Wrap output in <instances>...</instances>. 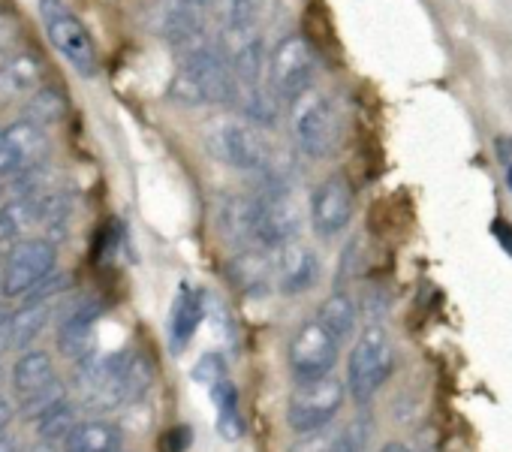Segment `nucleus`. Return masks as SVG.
<instances>
[{
    "label": "nucleus",
    "mask_w": 512,
    "mask_h": 452,
    "mask_svg": "<svg viewBox=\"0 0 512 452\" xmlns=\"http://www.w3.org/2000/svg\"><path fill=\"white\" fill-rule=\"evenodd\" d=\"M79 407L109 413L142 398L151 386V368L139 353H94L76 362Z\"/></svg>",
    "instance_id": "nucleus-1"
},
{
    "label": "nucleus",
    "mask_w": 512,
    "mask_h": 452,
    "mask_svg": "<svg viewBox=\"0 0 512 452\" xmlns=\"http://www.w3.org/2000/svg\"><path fill=\"white\" fill-rule=\"evenodd\" d=\"M169 97L181 106H232L238 100L232 55L214 40L178 52Z\"/></svg>",
    "instance_id": "nucleus-2"
},
{
    "label": "nucleus",
    "mask_w": 512,
    "mask_h": 452,
    "mask_svg": "<svg viewBox=\"0 0 512 452\" xmlns=\"http://www.w3.org/2000/svg\"><path fill=\"white\" fill-rule=\"evenodd\" d=\"M208 151L247 175L256 178H281L278 166H275V151L269 145V139L263 136L260 127H253L250 121H220L211 133H208Z\"/></svg>",
    "instance_id": "nucleus-3"
},
{
    "label": "nucleus",
    "mask_w": 512,
    "mask_h": 452,
    "mask_svg": "<svg viewBox=\"0 0 512 452\" xmlns=\"http://www.w3.org/2000/svg\"><path fill=\"white\" fill-rule=\"evenodd\" d=\"M302 230V211L284 184V178H266L260 193H253V245L278 251L293 245Z\"/></svg>",
    "instance_id": "nucleus-4"
},
{
    "label": "nucleus",
    "mask_w": 512,
    "mask_h": 452,
    "mask_svg": "<svg viewBox=\"0 0 512 452\" xmlns=\"http://www.w3.org/2000/svg\"><path fill=\"white\" fill-rule=\"evenodd\" d=\"M392 365H395V356H392L389 332L377 323L365 326V332L356 338L350 359H347V392L353 395V401L356 404L371 401L389 380Z\"/></svg>",
    "instance_id": "nucleus-5"
},
{
    "label": "nucleus",
    "mask_w": 512,
    "mask_h": 452,
    "mask_svg": "<svg viewBox=\"0 0 512 452\" xmlns=\"http://www.w3.org/2000/svg\"><path fill=\"white\" fill-rule=\"evenodd\" d=\"M293 139L302 154L323 160L341 145V112L332 97L311 91L293 106Z\"/></svg>",
    "instance_id": "nucleus-6"
},
{
    "label": "nucleus",
    "mask_w": 512,
    "mask_h": 452,
    "mask_svg": "<svg viewBox=\"0 0 512 452\" xmlns=\"http://www.w3.org/2000/svg\"><path fill=\"white\" fill-rule=\"evenodd\" d=\"M40 19L46 28L49 43L55 52L82 76H94L100 67L97 46L88 34V28L76 19V13L64 4V0H40Z\"/></svg>",
    "instance_id": "nucleus-7"
},
{
    "label": "nucleus",
    "mask_w": 512,
    "mask_h": 452,
    "mask_svg": "<svg viewBox=\"0 0 512 452\" xmlns=\"http://www.w3.org/2000/svg\"><path fill=\"white\" fill-rule=\"evenodd\" d=\"M347 395V380L338 377H320V380H308V383H296L290 404H287V425L290 431L308 437L323 431L341 410Z\"/></svg>",
    "instance_id": "nucleus-8"
},
{
    "label": "nucleus",
    "mask_w": 512,
    "mask_h": 452,
    "mask_svg": "<svg viewBox=\"0 0 512 452\" xmlns=\"http://www.w3.org/2000/svg\"><path fill=\"white\" fill-rule=\"evenodd\" d=\"M58 245L46 236L22 239L10 248L4 263V296L25 299L31 296L46 278L55 275Z\"/></svg>",
    "instance_id": "nucleus-9"
},
{
    "label": "nucleus",
    "mask_w": 512,
    "mask_h": 452,
    "mask_svg": "<svg viewBox=\"0 0 512 452\" xmlns=\"http://www.w3.org/2000/svg\"><path fill=\"white\" fill-rule=\"evenodd\" d=\"M314 76H317V58L308 46L305 37H284L269 61V79L275 94L284 103H299L305 94L314 91Z\"/></svg>",
    "instance_id": "nucleus-10"
},
{
    "label": "nucleus",
    "mask_w": 512,
    "mask_h": 452,
    "mask_svg": "<svg viewBox=\"0 0 512 452\" xmlns=\"http://www.w3.org/2000/svg\"><path fill=\"white\" fill-rule=\"evenodd\" d=\"M338 353H341V341L314 317L293 332L287 347V362L296 383H308V380L329 377L338 362Z\"/></svg>",
    "instance_id": "nucleus-11"
},
{
    "label": "nucleus",
    "mask_w": 512,
    "mask_h": 452,
    "mask_svg": "<svg viewBox=\"0 0 512 452\" xmlns=\"http://www.w3.org/2000/svg\"><path fill=\"white\" fill-rule=\"evenodd\" d=\"M49 136L31 121H16L0 130V178H19L49 163Z\"/></svg>",
    "instance_id": "nucleus-12"
},
{
    "label": "nucleus",
    "mask_w": 512,
    "mask_h": 452,
    "mask_svg": "<svg viewBox=\"0 0 512 452\" xmlns=\"http://www.w3.org/2000/svg\"><path fill=\"white\" fill-rule=\"evenodd\" d=\"M103 317V302L97 299H76V302H67V308L61 311V320H58V350L73 359V362H82L88 356L97 353V320Z\"/></svg>",
    "instance_id": "nucleus-13"
},
{
    "label": "nucleus",
    "mask_w": 512,
    "mask_h": 452,
    "mask_svg": "<svg viewBox=\"0 0 512 452\" xmlns=\"http://www.w3.org/2000/svg\"><path fill=\"white\" fill-rule=\"evenodd\" d=\"M353 208H356V199H353V187L344 175H332L326 178L314 199H311V226L320 239H335L341 236L350 220H353Z\"/></svg>",
    "instance_id": "nucleus-14"
},
{
    "label": "nucleus",
    "mask_w": 512,
    "mask_h": 452,
    "mask_svg": "<svg viewBox=\"0 0 512 452\" xmlns=\"http://www.w3.org/2000/svg\"><path fill=\"white\" fill-rule=\"evenodd\" d=\"M275 275H278V290L284 296H302L320 278V257L305 245H296V242L284 245L278 248V257H275Z\"/></svg>",
    "instance_id": "nucleus-15"
},
{
    "label": "nucleus",
    "mask_w": 512,
    "mask_h": 452,
    "mask_svg": "<svg viewBox=\"0 0 512 452\" xmlns=\"http://www.w3.org/2000/svg\"><path fill=\"white\" fill-rule=\"evenodd\" d=\"M205 314H208V296L202 290H193L190 284H181L169 311V350L172 353H184L190 347Z\"/></svg>",
    "instance_id": "nucleus-16"
},
{
    "label": "nucleus",
    "mask_w": 512,
    "mask_h": 452,
    "mask_svg": "<svg viewBox=\"0 0 512 452\" xmlns=\"http://www.w3.org/2000/svg\"><path fill=\"white\" fill-rule=\"evenodd\" d=\"M154 31L160 40H166L172 49L184 52L202 40H208V28H205V19L196 7H187V4H178L172 0L169 7H163L154 19Z\"/></svg>",
    "instance_id": "nucleus-17"
},
{
    "label": "nucleus",
    "mask_w": 512,
    "mask_h": 452,
    "mask_svg": "<svg viewBox=\"0 0 512 452\" xmlns=\"http://www.w3.org/2000/svg\"><path fill=\"white\" fill-rule=\"evenodd\" d=\"M226 275L247 296H263V293L272 290V281H278L275 257L266 254V248H244L238 257L229 260Z\"/></svg>",
    "instance_id": "nucleus-18"
},
{
    "label": "nucleus",
    "mask_w": 512,
    "mask_h": 452,
    "mask_svg": "<svg viewBox=\"0 0 512 452\" xmlns=\"http://www.w3.org/2000/svg\"><path fill=\"white\" fill-rule=\"evenodd\" d=\"M43 61L31 52H19L0 64V100H22L40 91Z\"/></svg>",
    "instance_id": "nucleus-19"
},
{
    "label": "nucleus",
    "mask_w": 512,
    "mask_h": 452,
    "mask_svg": "<svg viewBox=\"0 0 512 452\" xmlns=\"http://www.w3.org/2000/svg\"><path fill=\"white\" fill-rule=\"evenodd\" d=\"M124 434L112 419H79L64 440V452H121Z\"/></svg>",
    "instance_id": "nucleus-20"
},
{
    "label": "nucleus",
    "mask_w": 512,
    "mask_h": 452,
    "mask_svg": "<svg viewBox=\"0 0 512 452\" xmlns=\"http://www.w3.org/2000/svg\"><path fill=\"white\" fill-rule=\"evenodd\" d=\"M52 383H58L55 377V362L46 350H25L16 365H13V389L22 398H31L43 389H49Z\"/></svg>",
    "instance_id": "nucleus-21"
},
{
    "label": "nucleus",
    "mask_w": 512,
    "mask_h": 452,
    "mask_svg": "<svg viewBox=\"0 0 512 452\" xmlns=\"http://www.w3.org/2000/svg\"><path fill=\"white\" fill-rule=\"evenodd\" d=\"M55 314V302H37V305H25L16 314H10L7 320V332H10V350H28L40 332L49 326Z\"/></svg>",
    "instance_id": "nucleus-22"
},
{
    "label": "nucleus",
    "mask_w": 512,
    "mask_h": 452,
    "mask_svg": "<svg viewBox=\"0 0 512 452\" xmlns=\"http://www.w3.org/2000/svg\"><path fill=\"white\" fill-rule=\"evenodd\" d=\"M40 223V196H16L0 205V242H22V236Z\"/></svg>",
    "instance_id": "nucleus-23"
},
{
    "label": "nucleus",
    "mask_w": 512,
    "mask_h": 452,
    "mask_svg": "<svg viewBox=\"0 0 512 452\" xmlns=\"http://www.w3.org/2000/svg\"><path fill=\"white\" fill-rule=\"evenodd\" d=\"M208 392H211V401L217 407V434L223 440H229V443L241 440L244 437V416H241V407H238V389H235V383L226 377L217 386H211Z\"/></svg>",
    "instance_id": "nucleus-24"
},
{
    "label": "nucleus",
    "mask_w": 512,
    "mask_h": 452,
    "mask_svg": "<svg viewBox=\"0 0 512 452\" xmlns=\"http://www.w3.org/2000/svg\"><path fill=\"white\" fill-rule=\"evenodd\" d=\"M317 320L338 338V341H344V338H350L353 335V329H356V320H359V308H356V302L347 296V293H332L323 305H320V314H317Z\"/></svg>",
    "instance_id": "nucleus-25"
},
{
    "label": "nucleus",
    "mask_w": 512,
    "mask_h": 452,
    "mask_svg": "<svg viewBox=\"0 0 512 452\" xmlns=\"http://www.w3.org/2000/svg\"><path fill=\"white\" fill-rule=\"evenodd\" d=\"M64 115H67V100L55 88H40L22 106V118L31 121V124H37V127H43V130L52 127V124H58V121H64Z\"/></svg>",
    "instance_id": "nucleus-26"
},
{
    "label": "nucleus",
    "mask_w": 512,
    "mask_h": 452,
    "mask_svg": "<svg viewBox=\"0 0 512 452\" xmlns=\"http://www.w3.org/2000/svg\"><path fill=\"white\" fill-rule=\"evenodd\" d=\"M79 416H76V404L73 401H61L58 407H52L49 413H43L37 422H34V431L40 440L46 443H55V440H67V434L76 428Z\"/></svg>",
    "instance_id": "nucleus-27"
},
{
    "label": "nucleus",
    "mask_w": 512,
    "mask_h": 452,
    "mask_svg": "<svg viewBox=\"0 0 512 452\" xmlns=\"http://www.w3.org/2000/svg\"><path fill=\"white\" fill-rule=\"evenodd\" d=\"M263 13V0H226V25L238 37H250Z\"/></svg>",
    "instance_id": "nucleus-28"
},
{
    "label": "nucleus",
    "mask_w": 512,
    "mask_h": 452,
    "mask_svg": "<svg viewBox=\"0 0 512 452\" xmlns=\"http://www.w3.org/2000/svg\"><path fill=\"white\" fill-rule=\"evenodd\" d=\"M61 401H67V389H64L61 383H52L49 389H43V392H37V395H31V398H22V401H19V416L37 422L43 413H49V410L58 407Z\"/></svg>",
    "instance_id": "nucleus-29"
},
{
    "label": "nucleus",
    "mask_w": 512,
    "mask_h": 452,
    "mask_svg": "<svg viewBox=\"0 0 512 452\" xmlns=\"http://www.w3.org/2000/svg\"><path fill=\"white\" fill-rule=\"evenodd\" d=\"M226 359L220 356V353H205L196 365H193V371H190V377L196 380V383H202V386H217L220 380H226Z\"/></svg>",
    "instance_id": "nucleus-30"
},
{
    "label": "nucleus",
    "mask_w": 512,
    "mask_h": 452,
    "mask_svg": "<svg viewBox=\"0 0 512 452\" xmlns=\"http://www.w3.org/2000/svg\"><path fill=\"white\" fill-rule=\"evenodd\" d=\"M368 422H350L332 443V452H365L368 449Z\"/></svg>",
    "instance_id": "nucleus-31"
},
{
    "label": "nucleus",
    "mask_w": 512,
    "mask_h": 452,
    "mask_svg": "<svg viewBox=\"0 0 512 452\" xmlns=\"http://www.w3.org/2000/svg\"><path fill=\"white\" fill-rule=\"evenodd\" d=\"M118 245H121V226L112 220L106 230L100 233V239H97V263H109L115 257Z\"/></svg>",
    "instance_id": "nucleus-32"
},
{
    "label": "nucleus",
    "mask_w": 512,
    "mask_h": 452,
    "mask_svg": "<svg viewBox=\"0 0 512 452\" xmlns=\"http://www.w3.org/2000/svg\"><path fill=\"white\" fill-rule=\"evenodd\" d=\"M190 440H193L190 428H187V425H175V428H169V431L160 437V452H187Z\"/></svg>",
    "instance_id": "nucleus-33"
},
{
    "label": "nucleus",
    "mask_w": 512,
    "mask_h": 452,
    "mask_svg": "<svg viewBox=\"0 0 512 452\" xmlns=\"http://www.w3.org/2000/svg\"><path fill=\"white\" fill-rule=\"evenodd\" d=\"M19 40V19L10 13H0V55H7Z\"/></svg>",
    "instance_id": "nucleus-34"
},
{
    "label": "nucleus",
    "mask_w": 512,
    "mask_h": 452,
    "mask_svg": "<svg viewBox=\"0 0 512 452\" xmlns=\"http://www.w3.org/2000/svg\"><path fill=\"white\" fill-rule=\"evenodd\" d=\"M491 236L497 239V245L509 254V260H512V223L509 220H494L491 223Z\"/></svg>",
    "instance_id": "nucleus-35"
},
{
    "label": "nucleus",
    "mask_w": 512,
    "mask_h": 452,
    "mask_svg": "<svg viewBox=\"0 0 512 452\" xmlns=\"http://www.w3.org/2000/svg\"><path fill=\"white\" fill-rule=\"evenodd\" d=\"M13 416H16V407L10 404V398L0 395V437L7 434V425L13 422Z\"/></svg>",
    "instance_id": "nucleus-36"
},
{
    "label": "nucleus",
    "mask_w": 512,
    "mask_h": 452,
    "mask_svg": "<svg viewBox=\"0 0 512 452\" xmlns=\"http://www.w3.org/2000/svg\"><path fill=\"white\" fill-rule=\"evenodd\" d=\"M497 151H500L503 166H509V163H512V136H500V139H497Z\"/></svg>",
    "instance_id": "nucleus-37"
},
{
    "label": "nucleus",
    "mask_w": 512,
    "mask_h": 452,
    "mask_svg": "<svg viewBox=\"0 0 512 452\" xmlns=\"http://www.w3.org/2000/svg\"><path fill=\"white\" fill-rule=\"evenodd\" d=\"M0 452H19V443H16V437H10V434L0 437Z\"/></svg>",
    "instance_id": "nucleus-38"
},
{
    "label": "nucleus",
    "mask_w": 512,
    "mask_h": 452,
    "mask_svg": "<svg viewBox=\"0 0 512 452\" xmlns=\"http://www.w3.org/2000/svg\"><path fill=\"white\" fill-rule=\"evenodd\" d=\"M10 350V332H7V323H0V356Z\"/></svg>",
    "instance_id": "nucleus-39"
},
{
    "label": "nucleus",
    "mask_w": 512,
    "mask_h": 452,
    "mask_svg": "<svg viewBox=\"0 0 512 452\" xmlns=\"http://www.w3.org/2000/svg\"><path fill=\"white\" fill-rule=\"evenodd\" d=\"M178 4H187V7L205 10V7H214V4H217V0H178Z\"/></svg>",
    "instance_id": "nucleus-40"
},
{
    "label": "nucleus",
    "mask_w": 512,
    "mask_h": 452,
    "mask_svg": "<svg viewBox=\"0 0 512 452\" xmlns=\"http://www.w3.org/2000/svg\"><path fill=\"white\" fill-rule=\"evenodd\" d=\"M25 452H55V446L43 440V443H37V446H31V449H25Z\"/></svg>",
    "instance_id": "nucleus-41"
},
{
    "label": "nucleus",
    "mask_w": 512,
    "mask_h": 452,
    "mask_svg": "<svg viewBox=\"0 0 512 452\" xmlns=\"http://www.w3.org/2000/svg\"><path fill=\"white\" fill-rule=\"evenodd\" d=\"M380 452H410V449H407L404 443H386V446H383Z\"/></svg>",
    "instance_id": "nucleus-42"
},
{
    "label": "nucleus",
    "mask_w": 512,
    "mask_h": 452,
    "mask_svg": "<svg viewBox=\"0 0 512 452\" xmlns=\"http://www.w3.org/2000/svg\"><path fill=\"white\" fill-rule=\"evenodd\" d=\"M506 187H509V190H512V163H509V166H506Z\"/></svg>",
    "instance_id": "nucleus-43"
},
{
    "label": "nucleus",
    "mask_w": 512,
    "mask_h": 452,
    "mask_svg": "<svg viewBox=\"0 0 512 452\" xmlns=\"http://www.w3.org/2000/svg\"><path fill=\"white\" fill-rule=\"evenodd\" d=\"M0 293H4V269H0Z\"/></svg>",
    "instance_id": "nucleus-44"
},
{
    "label": "nucleus",
    "mask_w": 512,
    "mask_h": 452,
    "mask_svg": "<svg viewBox=\"0 0 512 452\" xmlns=\"http://www.w3.org/2000/svg\"><path fill=\"white\" fill-rule=\"evenodd\" d=\"M0 202H4V184H0Z\"/></svg>",
    "instance_id": "nucleus-45"
},
{
    "label": "nucleus",
    "mask_w": 512,
    "mask_h": 452,
    "mask_svg": "<svg viewBox=\"0 0 512 452\" xmlns=\"http://www.w3.org/2000/svg\"><path fill=\"white\" fill-rule=\"evenodd\" d=\"M0 380H4V371H0Z\"/></svg>",
    "instance_id": "nucleus-46"
}]
</instances>
